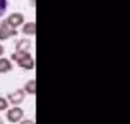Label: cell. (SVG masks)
I'll return each instance as SVG.
<instances>
[{
  "mask_svg": "<svg viewBox=\"0 0 130 124\" xmlns=\"http://www.w3.org/2000/svg\"><path fill=\"white\" fill-rule=\"evenodd\" d=\"M13 70L10 60L7 58H0V73H7Z\"/></svg>",
  "mask_w": 130,
  "mask_h": 124,
  "instance_id": "cell-7",
  "label": "cell"
},
{
  "mask_svg": "<svg viewBox=\"0 0 130 124\" xmlns=\"http://www.w3.org/2000/svg\"><path fill=\"white\" fill-rule=\"evenodd\" d=\"M8 108V101L5 98L0 97V111H5Z\"/></svg>",
  "mask_w": 130,
  "mask_h": 124,
  "instance_id": "cell-11",
  "label": "cell"
},
{
  "mask_svg": "<svg viewBox=\"0 0 130 124\" xmlns=\"http://www.w3.org/2000/svg\"><path fill=\"white\" fill-rule=\"evenodd\" d=\"M11 59L15 60L24 70H33L34 68V60L27 51H18V50H16V52H14L11 55Z\"/></svg>",
  "mask_w": 130,
  "mask_h": 124,
  "instance_id": "cell-1",
  "label": "cell"
},
{
  "mask_svg": "<svg viewBox=\"0 0 130 124\" xmlns=\"http://www.w3.org/2000/svg\"><path fill=\"white\" fill-rule=\"evenodd\" d=\"M30 48H31V41L27 39H22L16 45V50L18 51H27Z\"/></svg>",
  "mask_w": 130,
  "mask_h": 124,
  "instance_id": "cell-8",
  "label": "cell"
},
{
  "mask_svg": "<svg viewBox=\"0 0 130 124\" xmlns=\"http://www.w3.org/2000/svg\"><path fill=\"white\" fill-rule=\"evenodd\" d=\"M36 31H37V29H36V23L34 22L26 23L22 29V32L24 34H26V35H34V34H36Z\"/></svg>",
  "mask_w": 130,
  "mask_h": 124,
  "instance_id": "cell-6",
  "label": "cell"
},
{
  "mask_svg": "<svg viewBox=\"0 0 130 124\" xmlns=\"http://www.w3.org/2000/svg\"><path fill=\"white\" fill-rule=\"evenodd\" d=\"M25 98V92L23 90H16L15 92L8 95V100L10 101V104L13 105H18L24 100Z\"/></svg>",
  "mask_w": 130,
  "mask_h": 124,
  "instance_id": "cell-5",
  "label": "cell"
},
{
  "mask_svg": "<svg viewBox=\"0 0 130 124\" xmlns=\"http://www.w3.org/2000/svg\"><path fill=\"white\" fill-rule=\"evenodd\" d=\"M0 124H4V120H2L1 117H0Z\"/></svg>",
  "mask_w": 130,
  "mask_h": 124,
  "instance_id": "cell-14",
  "label": "cell"
},
{
  "mask_svg": "<svg viewBox=\"0 0 130 124\" xmlns=\"http://www.w3.org/2000/svg\"><path fill=\"white\" fill-rule=\"evenodd\" d=\"M24 116V112L20 107H14L7 112V120L11 123H17Z\"/></svg>",
  "mask_w": 130,
  "mask_h": 124,
  "instance_id": "cell-3",
  "label": "cell"
},
{
  "mask_svg": "<svg viewBox=\"0 0 130 124\" xmlns=\"http://www.w3.org/2000/svg\"><path fill=\"white\" fill-rule=\"evenodd\" d=\"M16 34H17V31L14 27H11L7 23V20H4L0 24V40L1 41L7 40V39L11 38V36H15Z\"/></svg>",
  "mask_w": 130,
  "mask_h": 124,
  "instance_id": "cell-2",
  "label": "cell"
},
{
  "mask_svg": "<svg viewBox=\"0 0 130 124\" xmlns=\"http://www.w3.org/2000/svg\"><path fill=\"white\" fill-rule=\"evenodd\" d=\"M6 20L11 27L16 29V27H18L20 25L23 24V22H24V16L20 13H13L8 16V18H7Z\"/></svg>",
  "mask_w": 130,
  "mask_h": 124,
  "instance_id": "cell-4",
  "label": "cell"
},
{
  "mask_svg": "<svg viewBox=\"0 0 130 124\" xmlns=\"http://www.w3.org/2000/svg\"><path fill=\"white\" fill-rule=\"evenodd\" d=\"M24 91L29 95H36V80H30L24 87Z\"/></svg>",
  "mask_w": 130,
  "mask_h": 124,
  "instance_id": "cell-9",
  "label": "cell"
},
{
  "mask_svg": "<svg viewBox=\"0 0 130 124\" xmlns=\"http://www.w3.org/2000/svg\"><path fill=\"white\" fill-rule=\"evenodd\" d=\"M20 124H36V123L31 120H25V121H23V122H21Z\"/></svg>",
  "mask_w": 130,
  "mask_h": 124,
  "instance_id": "cell-12",
  "label": "cell"
},
{
  "mask_svg": "<svg viewBox=\"0 0 130 124\" xmlns=\"http://www.w3.org/2000/svg\"><path fill=\"white\" fill-rule=\"evenodd\" d=\"M7 9V0H0V17L6 13Z\"/></svg>",
  "mask_w": 130,
  "mask_h": 124,
  "instance_id": "cell-10",
  "label": "cell"
},
{
  "mask_svg": "<svg viewBox=\"0 0 130 124\" xmlns=\"http://www.w3.org/2000/svg\"><path fill=\"white\" fill-rule=\"evenodd\" d=\"M4 52H5V49H4V47H2V46L0 45V56H1V55L4 54Z\"/></svg>",
  "mask_w": 130,
  "mask_h": 124,
  "instance_id": "cell-13",
  "label": "cell"
}]
</instances>
